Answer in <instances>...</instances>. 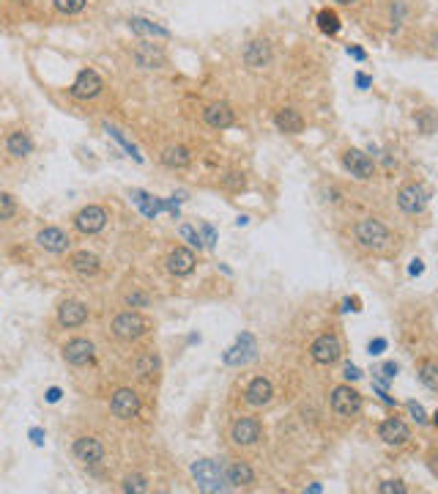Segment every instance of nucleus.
Segmentation results:
<instances>
[{"label": "nucleus", "instance_id": "obj_1", "mask_svg": "<svg viewBox=\"0 0 438 494\" xmlns=\"http://www.w3.org/2000/svg\"><path fill=\"white\" fill-rule=\"evenodd\" d=\"M192 475L197 481V486L203 492H222L225 489V469L219 467L217 461H195L192 464Z\"/></svg>", "mask_w": 438, "mask_h": 494}, {"label": "nucleus", "instance_id": "obj_2", "mask_svg": "<svg viewBox=\"0 0 438 494\" xmlns=\"http://www.w3.org/2000/svg\"><path fill=\"white\" fill-rule=\"evenodd\" d=\"M356 239L367 250H383L389 245V231L383 228L378 220H362L356 226Z\"/></svg>", "mask_w": 438, "mask_h": 494}, {"label": "nucleus", "instance_id": "obj_3", "mask_svg": "<svg viewBox=\"0 0 438 494\" xmlns=\"http://www.w3.org/2000/svg\"><path fill=\"white\" fill-rule=\"evenodd\" d=\"M146 329H148V322H146L140 313H134V310L118 313V316L113 319V332H115L121 341H134V338L146 335Z\"/></svg>", "mask_w": 438, "mask_h": 494}, {"label": "nucleus", "instance_id": "obj_4", "mask_svg": "<svg viewBox=\"0 0 438 494\" xmlns=\"http://www.w3.org/2000/svg\"><path fill=\"white\" fill-rule=\"evenodd\" d=\"M332 409L340 418H353V415L362 412V395L356 393V390H351L348 385H343V387H337L332 393Z\"/></svg>", "mask_w": 438, "mask_h": 494}, {"label": "nucleus", "instance_id": "obj_5", "mask_svg": "<svg viewBox=\"0 0 438 494\" xmlns=\"http://www.w3.org/2000/svg\"><path fill=\"white\" fill-rule=\"evenodd\" d=\"M310 352H313L315 362H320V365H332V362L340 360L343 346H340V341H337L334 335H320V338H315L313 341Z\"/></svg>", "mask_w": 438, "mask_h": 494}, {"label": "nucleus", "instance_id": "obj_6", "mask_svg": "<svg viewBox=\"0 0 438 494\" xmlns=\"http://www.w3.org/2000/svg\"><path fill=\"white\" fill-rule=\"evenodd\" d=\"M104 85H101V77L96 74L94 69H83L80 74H77V80L71 83V97L74 99H94L99 91H101Z\"/></svg>", "mask_w": 438, "mask_h": 494}, {"label": "nucleus", "instance_id": "obj_7", "mask_svg": "<svg viewBox=\"0 0 438 494\" xmlns=\"http://www.w3.org/2000/svg\"><path fill=\"white\" fill-rule=\"evenodd\" d=\"M397 203H400V209L408 212V214H419V212H425V206H428V190H425L422 184H406V187L400 190V195H397Z\"/></svg>", "mask_w": 438, "mask_h": 494}, {"label": "nucleus", "instance_id": "obj_8", "mask_svg": "<svg viewBox=\"0 0 438 494\" xmlns=\"http://www.w3.org/2000/svg\"><path fill=\"white\" fill-rule=\"evenodd\" d=\"M110 412L115 415V418H121V420H129V418H134L137 412H140V398L134 390H118V393L113 395V401H110Z\"/></svg>", "mask_w": 438, "mask_h": 494}, {"label": "nucleus", "instance_id": "obj_9", "mask_svg": "<svg viewBox=\"0 0 438 494\" xmlns=\"http://www.w3.org/2000/svg\"><path fill=\"white\" fill-rule=\"evenodd\" d=\"M74 226L83 231V233H99V231L107 226V212L101 206H85L74 217Z\"/></svg>", "mask_w": 438, "mask_h": 494}, {"label": "nucleus", "instance_id": "obj_10", "mask_svg": "<svg viewBox=\"0 0 438 494\" xmlns=\"http://www.w3.org/2000/svg\"><path fill=\"white\" fill-rule=\"evenodd\" d=\"M63 357L69 365H88L94 360V343L85 341V338H74L63 346Z\"/></svg>", "mask_w": 438, "mask_h": 494}, {"label": "nucleus", "instance_id": "obj_11", "mask_svg": "<svg viewBox=\"0 0 438 494\" xmlns=\"http://www.w3.org/2000/svg\"><path fill=\"white\" fill-rule=\"evenodd\" d=\"M58 322L63 327H80L88 322V308L77 299H66L61 308H58Z\"/></svg>", "mask_w": 438, "mask_h": 494}, {"label": "nucleus", "instance_id": "obj_12", "mask_svg": "<svg viewBox=\"0 0 438 494\" xmlns=\"http://www.w3.org/2000/svg\"><path fill=\"white\" fill-rule=\"evenodd\" d=\"M378 437H381L386 445H403V442H408L411 431H408V426L400 418H386V420L378 426Z\"/></svg>", "mask_w": 438, "mask_h": 494}, {"label": "nucleus", "instance_id": "obj_13", "mask_svg": "<svg viewBox=\"0 0 438 494\" xmlns=\"http://www.w3.org/2000/svg\"><path fill=\"white\" fill-rule=\"evenodd\" d=\"M260 434H263V426H260V420H255V418H241V420H236V423H233V431H230L233 442H239V445H252V442H257Z\"/></svg>", "mask_w": 438, "mask_h": 494}, {"label": "nucleus", "instance_id": "obj_14", "mask_svg": "<svg viewBox=\"0 0 438 494\" xmlns=\"http://www.w3.org/2000/svg\"><path fill=\"white\" fill-rule=\"evenodd\" d=\"M343 165L351 170V176H356V179H370V176H373V160H370L367 154H362L359 149L345 151Z\"/></svg>", "mask_w": 438, "mask_h": 494}, {"label": "nucleus", "instance_id": "obj_15", "mask_svg": "<svg viewBox=\"0 0 438 494\" xmlns=\"http://www.w3.org/2000/svg\"><path fill=\"white\" fill-rule=\"evenodd\" d=\"M74 456L80 461H85V464H99V461L104 459V448L94 437H80L74 442Z\"/></svg>", "mask_w": 438, "mask_h": 494}, {"label": "nucleus", "instance_id": "obj_16", "mask_svg": "<svg viewBox=\"0 0 438 494\" xmlns=\"http://www.w3.org/2000/svg\"><path fill=\"white\" fill-rule=\"evenodd\" d=\"M134 61H137V66H143V69H159V66L167 64V55L159 47H154V44H140L134 50Z\"/></svg>", "mask_w": 438, "mask_h": 494}, {"label": "nucleus", "instance_id": "obj_17", "mask_svg": "<svg viewBox=\"0 0 438 494\" xmlns=\"http://www.w3.org/2000/svg\"><path fill=\"white\" fill-rule=\"evenodd\" d=\"M36 242H38L44 250H50V253H63V250L69 247V236H66L61 228H44V231H38Z\"/></svg>", "mask_w": 438, "mask_h": 494}, {"label": "nucleus", "instance_id": "obj_18", "mask_svg": "<svg viewBox=\"0 0 438 494\" xmlns=\"http://www.w3.org/2000/svg\"><path fill=\"white\" fill-rule=\"evenodd\" d=\"M271 61V47L269 41H252L244 53V64L250 69H263V66Z\"/></svg>", "mask_w": 438, "mask_h": 494}, {"label": "nucleus", "instance_id": "obj_19", "mask_svg": "<svg viewBox=\"0 0 438 494\" xmlns=\"http://www.w3.org/2000/svg\"><path fill=\"white\" fill-rule=\"evenodd\" d=\"M206 121H209V127H214V130H227V127L233 124V110H230V104H225V102L211 104V107L206 110Z\"/></svg>", "mask_w": 438, "mask_h": 494}, {"label": "nucleus", "instance_id": "obj_20", "mask_svg": "<svg viewBox=\"0 0 438 494\" xmlns=\"http://www.w3.org/2000/svg\"><path fill=\"white\" fill-rule=\"evenodd\" d=\"M167 269H170L173 275H189V272L195 269V256H192V250L176 247V250L170 253V259H167Z\"/></svg>", "mask_w": 438, "mask_h": 494}, {"label": "nucleus", "instance_id": "obj_21", "mask_svg": "<svg viewBox=\"0 0 438 494\" xmlns=\"http://www.w3.org/2000/svg\"><path fill=\"white\" fill-rule=\"evenodd\" d=\"M247 401L250 404H255V406H263V404H269L271 401V395H274V390H271V382L269 379H263V376H257V379H252L250 387H247Z\"/></svg>", "mask_w": 438, "mask_h": 494}, {"label": "nucleus", "instance_id": "obj_22", "mask_svg": "<svg viewBox=\"0 0 438 494\" xmlns=\"http://www.w3.org/2000/svg\"><path fill=\"white\" fill-rule=\"evenodd\" d=\"M274 124H277V130L288 132V135H299V132L304 130V118L296 110H290V107H285V110H280L274 116Z\"/></svg>", "mask_w": 438, "mask_h": 494}, {"label": "nucleus", "instance_id": "obj_23", "mask_svg": "<svg viewBox=\"0 0 438 494\" xmlns=\"http://www.w3.org/2000/svg\"><path fill=\"white\" fill-rule=\"evenodd\" d=\"M252 481H255V472L241 461H236L225 469V483H230V486H250Z\"/></svg>", "mask_w": 438, "mask_h": 494}, {"label": "nucleus", "instance_id": "obj_24", "mask_svg": "<svg viewBox=\"0 0 438 494\" xmlns=\"http://www.w3.org/2000/svg\"><path fill=\"white\" fill-rule=\"evenodd\" d=\"M252 352H255V343H252L250 335H244V338H239V343L225 355V360L230 362V365H241V362L250 360Z\"/></svg>", "mask_w": 438, "mask_h": 494}, {"label": "nucleus", "instance_id": "obj_25", "mask_svg": "<svg viewBox=\"0 0 438 494\" xmlns=\"http://www.w3.org/2000/svg\"><path fill=\"white\" fill-rule=\"evenodd\" d=\"M71 266L80 275H96L99 272V259H96L94 253H88V250H80V253L71 256Z\"/></svg>", "mask_w": 438, "mask_h": 494}, {"label": "nucleus", "instance_id": "obj_26", "mask_svg": "<svg viewBox=\"0 0 438 494\" xmlns=\"http://www.w3.org/2000/svg\"><path fill=\"white\" fill-rule=\"evenodd\" d=\"M6 146H8V154H14V157H28L33 151L31 137H28L25 132H11Z\"/></svg>", "mask_w": 438, "mask_h": 494}, {"label": "nucleus", "instance_id": "obj_27", "mask_svg": "<svg viewBox=\"0 0 438 494\" xmlns=\"http://www.w3.org/2000/svg\"><path fill=\"white\" fill-rule=\"evenodd\" d=\"M162 163L167 165V167H187L192 163V154H189V149H184V146H170L162 154Z\"/></svg>", "mask_w": 438, "mask_h": 494}, {"label": "nucleus", "instance_id": "obj_28", "mask_svg": "<svg viewBox=\"0 0 438 494\" xmlns=\"http://www.w3.org/2000/svg\"><path fill=\"white\" fill-rule=\"evenodd\" d=\"M419 382L428 387V390H438V365L430 360H425L419 365Z\"/></svg>", "mask_w": 438, "mask_h": 494}, {"label": "nucleus", "instance_id": "obj_29", "mask_svg": "<svg viewBox=\"0 0 438 494\" xmlns=\"http://www.w3.org/2000/svg\"><path fill=\"white\" fill-rule=\"evenodd\" d=\"M129 25H132V31L134 33H143V36H170V33L164 31V28H159L154 22H148V20H140V17H134V20H129Z\"/></svg>", "mask_w": 438, "mask_h": 494}, {"label": "nucleus", "instance_id": "obj_30", "mask_svg": "<svg viewBox=\"0 0 438 494\" xmlns=\"http://www.w3.org/2000/svg\"><path fill=\"white\" fill-rule=\"evenodd\" d=\"M159 368V360L154 355H140L137 360H134V371L143 376V379H148V376H154Z\"/></svg>", "mask_w": 438, "mask_h": 494}, {"label": "nucleus", "instance_id": "obj_31", "mask_svg": "<svg viewBox=\"0 0 438 494\" xmlns=\"http://www.w3.org/2000/svg\"><path fill=\"white\" fill-rule=\"evenodd\" d=\"M318 25H320L323 33L334 36V33L340 31V17H337L334 11H320V14H318Z\"/></svg>", "mask_w": 438, "mask_h": 494}, {"label": "nucleus", "instance_id": "obj_32", "mask_svg": "<svg viewBox=\"0 0 438 494\" xmlns=\"http://www.w3.org/2000/svg\"><path fill=\"white\" fill-rule=\"evenodd\" d=\"M124 492H134V494L148 492V481H146V475H129V478L124 481Z\"/></svg>", "mask_w": 438, "mask_h": 494}, {"label": "nucleus", "instance_id": "obj_33", "mask_svg": "<svg viewBox=\"0 0 438 494\" xmlns=\"http://www.w3.org/2000/svg\"><path fill=\"white\" fill-rule=\"evenodd\" d=\"M132 198L140 203V209H143L148 217H154V214L159 212V203H157V200H151V198L146 195V193H132Z\"/></svg>", "mask_w": 438, "mask_h": 494}, {"label": "nucleus", "instance_id": "obj_34", "mask_svg": "<svg viewBox=\"0 0 438 494\" xmlns=\"http://www.w3.org/2000/svg\"><path fill=\"white\" fill-rule=\"evenodd\" d=\"M55 8L63 14H77L85 8V0H55Z\"/></svg>", "mask_w": 438, "mask_h": 494}, {"label": "nucleus", "instance_id": "obj_35", "mask_svg": "<svg viewBox=\"0 0 438 494\" xmlns=\"http://www.w3.org/2000/svg\"><path fill=\"white\" fill-rule=\"evenodd\" d=\"M14 212H17V203H14V198L6 195V193H0V220H8Z\"/></svg>", "mask_w": 438, "mask_h": 494}, {"label": "nucleus", "instance_id": "obj_36", "mask_svg": "<svg viewBox=\"0 0 438 494\" xmlns=\"http://www.w3.org/2000/svg\"><path fill=\"white\" fill-rule=\"evenodd\" d=\"M378 492L381 494H406V486H403L400 481H386V483L378 486Z\"/></svg>", "mask_w": 438, "mask_h": 494}, {"label": "nucleus", "instance_id": "obj_37", "mask_svg": "<svg viewBox=\"0 0 438 494\" xmlns=\"http://www.w3.org/2000/svg\"><path fill=\"white\" fill-rule=\"evenodd\" d=\"M408 412L414 415V420H416V423H428V415H425V409H422L416 401H408Z\"/></svg>", "mask_w": 438, "mask_h": 494}, {"label": "nucleus", "instance_id": "obj_38", "mask_svg": "<svg viewBox=\"0 0 438 494\" xmlns=\"http://www.w3.org/2000/svg\"><path fill=\"white\" fill-rule=\"evenodd\" d=\"M181 236H187L189 245H195V247H200V245H203V242H200V236H197L195 231L189 228V226H184V228H181Z\"/></svg>", "mask_w": 438, "mask_h": 494}, {"label": "nucleus", "instance_id": "obj_39", "mask_svg": "<svg viewBox=\"0 0 438 494\" xmlns=\"http://www.w3.org/2000/svg\"><path fill=\"white\" fill-rule=\"evenodd\" d=\"M383 349H386V341H383V338H376V341L370 343V352H373V355H381Z\"/></svg>", "mask_w": 438, "mask_h": 494}, {"label": "nucleus", "instance_id": "obj_40", "mask_svg": "<svg viewBox=\"0 0 438 494\" xmlns=\"http://www.w3.org/2000/svg\"><path fill=\"white\" fill-rule=\"evenodd\" d=\"M381 371H383V376H386V379H392V376L397 373V365H395V362H386Z\"/></svg>", "mask_w": 438, "mask_h": 494}, {"label": "nucleus", "instance_id": "obj_41", "mask_svg": "<svg viewBox=\"0 0 438 494\" xmlns=\"http://www.w3.org/2000/svg\"><path fill=\"white\" fill-rule=\"evenodd\" d=\"M126 302H129V305H146L148 299H146L143 294H129L126 296Z\"/></svg>", "mask_w": 438, "mask_h": 494}, {"label": "nucleus", "instance_id": "obj_42", "mask_svg": "<svg viewBox=\"0 0 438 494\" xmlns=\"http://www.w3.org/2000/svg\"><path fill=\"white\" fill-rule=\"evenodd\" d=\"M225 181H227V187H239V184H244V179H239V173H230Z\"/></svg>", "mask_w": 438, "mask_h": 494}, {"label": "nucleus", "instance_id": "obj_43", "mask_svg": "<svg viewBox=\"0 0 438 494\" xmlns=\"http://www.w3.org/2000/svg\"><path fill=\"white\" fill-rule=\"evenodd\" d=\"M356 85H359V88H367V85H370V77H367V74H356Z\"/></svg>", "mask_w": 438, "mask_h": 494}, {"label": "nucleus", "instance_id": "obj_44", "mask_svg": "<svg viewBox=\"0 0 438 494\" xmlns=\"http://www.w3.org/2000/svg\"><path fill=\"white\" fill-rule=\"evenodd\" d=\"M203 233H206V245H214V228H211V226H203Z\"/></svg>", "mask_w": 438, "mask_h": 494}, {"label": "nucleus", "instance_id": "obj_45", "mask_svg": "<svg viewBox=\"0 0 438 494\" xmlns=\"http://www.w3.org/2000/svg\"><path fill=\"white\" fill-rule=\"evenodd\" d=\"M348 55H353V58H359V61H365V53H362L359 47H348Z\"/></svg>", "mask_w": 438, "mask_h": 494}, {"label": "nucleus", "instance_id": "obj_46", "mask_svg": "<svg viewBox=\"0 0 438 494\" xmlns=\"http://www.w3.org/2000/svg\"><path fill=\"white\" fill-rule=\"evenodd\" d=\"M345 376H348V379H359V371H356L353 365H348V368H345Z\"/></svg>", "mask_w": 438, "mask_h": 494}, {"label": "nucleus", "instance_id": "obj_47", "mask_svg": "<svg viewBox=\"0 0 438 494\" xmlns=\"http://www.w3.org/2000/svg\"><path fill=\"white\" fill-rule=\"evenodd\" d=\"M58 398H61V390H58V387H52V390L47 393V401H58Z\"/></svg>", "mask_w": 438, "mask_h": 494}, {"label": "nucleus", "instance_id": "obj_48", "mask_svg": "<svg viewBox=\"0 0 438 494\" xmlns=\"http://www.w3.org/2000/svg\"><path fill=\"white\" fill-rule=\"evenodd\" d=\"M31 437H33V442H38V445H41V442H44V439H41V437H44V434H41V431H38V428H33V431H31Z\"/></svg>", "mask_w": 438, "mask_h": 494}, {"label": "nucleus", "instance_id": "obj_49", "mask_svg": "<svg viewBox=\"0 0 438 494\" xmlns=\"http://www.w3.org/2000/svg\"><path fill=\"white\" fill-rule=\"evenodd\" d=\"M419 272H422V263L414 261V266H411V275H419Z\"/></svg>", "mask_w": 438, "mask_h": 494}, {"label": "nucleus", "instance_id": "obj_50", "mask_svg": "<svg viewBox=\"0 0 438 494\" xmlns=\"http://www.w3.org/2000/svg\"><path fill=\"white\" fill-rule=\"evenodd\" d=\"M337 3H343V6H351V3H353V0H337Z\"/></svg>", "mask_w": 438, "mask_h": 494}]
</instances>
